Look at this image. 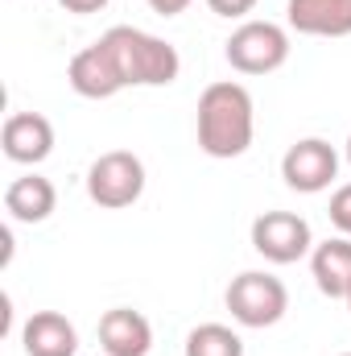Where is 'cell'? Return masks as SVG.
I'll return each mask as SVG.
<instances>
[{
    "label": "cell",
    "instance_id": "5bb4252c",
    "mask_svg": "<svg viewBox=\"0 0 351 356\" xmlns=\"http://www.w3.org/2000/svg\"><path fill=\"white\" fill-rule=\"evenodd\" d=\"M310 273H314V286H318L327 298H348L351 236H331V241L314 245V253H310Z\"/></svg>",
    "mask_w": 351,
    "mask_h": 356
},
{
    "label": "cell",
    "instance_id": "4fadbf2b",
    "mask_svg": "<svg viewBox=\"0 0 351 356\" xmlns=\"http://www.w3.org/2000/svg\"><path fill=\"white\" fill-rule=\"evenodd\" d=\"M54 207H58V191H54L50 178H42V175L12 178L8 191H4V211L17 224H42V220H50Z\"/></svg>",
    "mask_w": 351,
    "mask_h": 356
},
{
    "label": "cell",
    "instance_id": "ac0fdd59",
    "mask_svg": "<svg viewBox=\"0 0 351 356\" xmlns=\"http://www.w3.org/2000/svg\"><path fill=\"white\" fill-rule=\"evenodd\" d=\"M67 13H79V17H87V13H99V8H108V0H58Z\"/></svg>",
    "mask_w": 351,
    "mask_h": 356
},
{
    "label": "cell",
    "instance_id": "d6986e66",
    "mask_svg": "<svg viewBox=\"0 0 351 356\" xmlns=\"http://www.w3.org/2000/svg\"><path fill=\"white\" fill-rule=\"evenodd\" d=\"M149 8H153L157 17H178V13L190 8V0H149Z\"/></svg>",
    "mask_w": 351,
    "mask_h": 356
},
{
    "label": "cell",
    "instance_id": "7a4b0ae2",
    "mask_svg": "<svg viewBox=\"0 0 351 356\" xmlns=\"http://www.w3.org/2000/svg\"><path fill=\"white\" fill-rule=\"evenodd\" d=\"M99 42L112 50L128 88H166L182 71V58H178L174 46L166 38H153V33L137 29V25H112Z\"/></svg>",
    "mask_w": 351,
    "mask_h": 356
},
{
    "label": "cell",
    "instance_id": "44dd1931",
    "mask_svg": "<svg viewBox=\"0 0 351 356\" xmlns=\"http://www.w3.org/2000/svg\"><path fill=\"white\" fill-rule=\"evenodd\" d=\"M348 166H351V137H348Z\"/></svg>",
    "mask_w": 351,
    "mask_h": 356
},
{
    "label": "cell",
    "instance_id": "3957f363",
    "mask_svg": "<svg viewBox=\"0 0 351 356\" xmlns=\"http://www.w3.org/2000/svg\"><path fill=\"white\" fill-rule=\"evenodd\" d=\"M223 302L240 327H273L289 311V290L281 277H273L264 269H244L240 277H232Z\"/></svg>",
    "mask_w": 351,
    "mask_h": 356
},
{
    "label": "cell",
    "instance_id": "8992f818",
    "mask_svg": "<svg viewBox=\"0 0 351 356\" xmlns=\"http://www.w3.org/2000/svg\"><path fill=\"white\" fill-rule=\"evenodd\" d=\"M252 249L273 266H293L314 253V232L298 211H264L252 220Z\"/></svg>",
    "mask_w": 351,
    "mask_h": 356
},
{
    "label": "cell",
    "instance_id": "7c38bea8",
    "mask_svg": "<svg viewBox=\"0 0 351 356\" xmlns=\"http://www.w3.org/2000/svg\"><path fill=\"white\" fill-rule=\"evenodd\" d=\"M25 356H75L79 353V332L62 311H33L21 327Z\"/></svg>",
    "mask_w": 351,
    "mask_h": 356
},
{
    "label": "cell",
    "instance_id": "9c48e42d",
    "mask_svg": "<svg viewBox=\"0 0 351 356\" xmlns=\"http://www.w3.org/2000/svg\"><path fill=\"white\" fill-rule=\"evenodd\" d=\"M4 158L17 166H37L54 154V124L42 112H12L0 133Z\"/></svg>",
    "mask_w": 351,
    "mask_h": 356
},
{
    "label": "cell",
    "instance_id": "2e32d148",
    "mask_svg": "<svg viewBox=\"0 0 351 356\" xmlns=\"http://www.w3.org/2000/svg\"><path fill=\"white\" fill-rule=\"evenodd\" d=\"M331 224L343 232V236H351V182H343V186H335V195H331Z\"/></svg>",
    "mask_w": 351,
    "mask_h": 356
},
{
    "label": "cell",
    "instance_id": "e0dca14e",
    "mask_svg": "<svg viewBox=\"0 0 351 356\" xmlns=\"http://www.w3.org/2000/svg\"><path fill=\"white\" fill-rule=\"evenodd\" d=\"M207 8H211L215 17H228V21H236V17H248V13L257 8V0H207Z\"/></svg>",
    "mask_w": 351,
    "mask_h": 356
},
{
    "label": "cell",
    "instance_id": "ba28073f",
    "mask_svg": "<svg viewBox=\"0 0 351 356\" xmlns=\"http://www.w3.org/2000/svg\"><path fill=\"white\" fill-rule=\"evenodd\" d=\"M67 83L75 88V95H83V99H112L116 91L128 88L124 75H120V67H116V58H112V50H108L103 42L83 46V50L71 58Z\"/></svg>",
    "mask_w": 351,
    "mask_h": 356
},
{
    "label": "cell",
    "instance_id": "52a82bcc",
    "mask_svg": "<svg viewBox=\"0 0 351 356\" xmlns=\"http://www.w3.org/2000/svg\"><path fill=\"white\" fill-rule=\"evenodd\" d=\"M281 178L289 191H302V195H318L327 191L335 178H339V154L331 141L323 137H302L285 149L281 158Z\"/></svg>",
    "mask_w": 351,
    "mask_h": 356
},
{
    "label": "cell",
    "instance_id": "8fae6325",
    "mask_svg": "<svg viewBox=\"0 0 351 356\" xmlns=\"http://www.w3.org/2000/svg\"><path fill=\"white\" fill-rule=\"evenodd\" d=\"M99 344L108 356H149L153 348V327L141 311L132 307H112L99 319Z\"/></svg>",
    "mask_w": 351,
    "mask_h": 356
},
{
    "label": "cell",
    "instance_id": "30bf717a",
    "mask_svg": "<svg viewBox=\"0 0 351 356\" xmlns=\"http://www.w3.org/2000/svg\"><path fill=\"white\" fill-rule=\"evenodd\" d=\"M285 21L306 38H348L351 0H285Z\"/></svg>",
    "mask_w": 351,
    "mask_h": 356
},
{
    "label": "cell",
    "instance_id": "277c9868",
    "mask_svg": "<svg viewBox=\"0 0 351 356\" xmlns=\"http://www.w3.org/2000/svg\"><path fill=\"white\" fill-rule=\"evenodd\" d=\"M223 54L240 75H273L289 63V33L277 21H244L232 29Z\"/></svg>",
    "mask_w": 351,
    "mask_h": 356
},
{
    "label": "cell",
    "instance_id": "7402d4cb",
    "mask_svg": "<svg viewBox=\"0 0 351 356\" xmlns=\"http://www.w3.org/2000/svg\"><path fill=\"white\" fill-rule=\"evenodd\" d=\"M343 356H351V353H343Z\"/></svg>",
    "mask_w": 351,
    "mask_h": 356
},
{
    "label": "cell",
    "instance_id": "ffe728a7",
    "mask_svg": "<svg viewBox=\"0 0 351 356\" xmlns=\"http://www.w3.org/2000/svg\"><path fill=\"white\" fill-rule=\"evenodd\" d=\"M343 302H348V311H351V286H348V298H343Z\"/></svg>",
    "mask_w": 351,
    "mask_h": 356
},
{
    "label": "cell",
    "instance_id": "5b68a950",
    "mask_svg": "<svg viewBox=\"0 0 351 356\" xmlns=\"http://www.w3.org/2000/svg\"><path fill=\"white\" fill-rule=\"evenodd\" d=\"M87 195H91V203H99L108 211L132 207L145 195V162L132 149H108V154H99L87 170Z\"/></svg>",
    "mask_w": 351,
    "mask_h": 356
},
{
    "label": "cell",
    "instance_id": "6da1fadb",
    "mask_svg": "<svg viewBox=\"0 0 351 356\" xmlns=\"http://www.w3.org/2000/svg\"><path fill=\"white\" fill-rule=\"evenodd\" d=\"M252 133H257V108L244 83L219 79L198 95V149L207 158L248 154Z\"/></svg>",
    "mask_w": 351,
    "mask_h": 356
},
{
    "label": "cell",
    "instance_id": "9a60e30c",
    "mask_svg": "<svg viewBox=\"0 0 351 356\" xmlns=\"http://www.w3.org/2000/svg\"><path fill=\"white\" fill-rule=\"evenodd\" d=\"M186 356H244V340L223 323H198L186 336Z\"/></svg>",
    "mask_w": 351,
    "mask_h": 356
}]
</instances>
